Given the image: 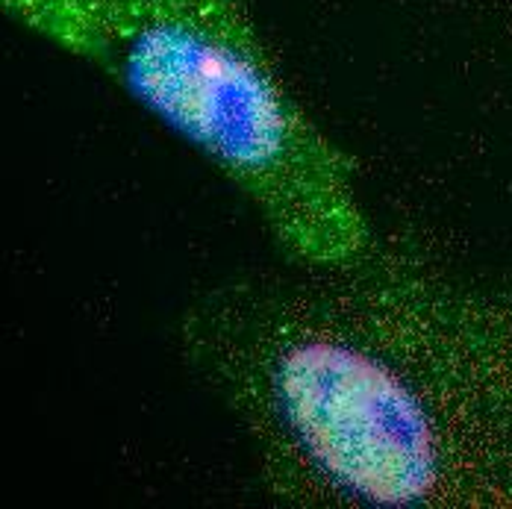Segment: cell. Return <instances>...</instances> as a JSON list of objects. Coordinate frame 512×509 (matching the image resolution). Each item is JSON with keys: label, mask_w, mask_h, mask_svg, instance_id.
I'll list each match as a JSON object with an SVG mask.
<instances>
[{"label": "cell", "mask_w": 512, "mask_h": 509, "mask_svg": "<svg viewBox=\"0 0 512 509\" xmlns=\"http://www.w3.org/2000/svg\"><path fill=\"white\" fill-rule=\"evenodd\" d=\"M177 348L280 507L512 509V271L374 233L206 286Z\"/></svg>", "instance_id": "1"}, {"label": "cell", "mask_w": 512, "mask_h": 509, "mask_svg": "<svg viewBox=\"0 0 512 509\" xmlns=\"http://www.w3.org/2000/svg\"><path fill=\"white\" fill-rule=\"evenodd\" d=\"M3 9L201 153L254 206L289 265H336L374 239L354 159L295 101L239 0H3Z\"/></svg>", "instance_id": "2"}]
</instances>
